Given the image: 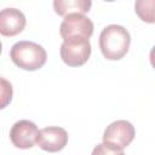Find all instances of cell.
Instances as JSON below:
<instances>
[{
    "instance_id": "1",
    "label": "cell",
    "mask_w": 155,
    "mask_h": 155,
    "mask_svg": "<svg viewBox=\"0 0 155 155\" xmlns=\"http://www.w3.org/2000/svg\"><path fill=\"white\" fill-rule=\"evenodd\" d=\"M99 48L104 58L119 61L128 52L131 36L126 28L119 24L107 25L99 35Z\"/></svg>"
},
{
    "instance_id": "2",
    "label": "cell",
    "mask_w": 155,
    "mask_h": 155,
    "mask_svg": "<svg viewBox=\"0 0 155 155\" xmlns=\"http://www.w3.org/2000/svg\"><path fill=\"white\" fill-rule=\"evenodd\" d=\"M10 58L18 68L34 71L45 65L47 61V53L41 45L33 41L22 40L11 47Z\"/></svg>"
},
{
    "instance_id": "3",
    "label": "cell",
    "mask_w": 155,
    "mask_h": 155,
    "mask_svg": "<svg viewBox=\"0 0 155 155\" xmlns=\"http://www.w3.org/2000/svg\"><path fill=\"white\" fill-rule=\"evenodd\" d=\"M59 34L63 41L76 39L88 40L93 34V23L85 15H69L62 21L59 25Z\"/></svg>"
},
{
    "instance_id": "4",
    "label": "cell",
    "mask_w": 155,
    "mask_h": 155,
    "mask_svg": "<svg viewBox=\"0 0 155 155\" xmlns=\"http://www.w3.org/2000/svg\"><path fill=\"white\" fill-rule=\"evenodd\" d=\"M136 136L134 126L127 120H116L111 122L103 133V143L119 149L124 150L126 147L131 144Z\"/></svg>"
},
{
    "instance_id": "5",
    "label": "cell",
    "mask_w": 155,
    "mask_h": 155,
    "mask_svg": "<svg viewBox=\"0 0 155 155\" xmlns=\"http://www.w3.org/2000/svg\"><path fill=\"white\" fill-rule=\"evenodd\" d=\"M61 58L68 67H81L91 56V44L86 39L67 40L61 45Z\"/></svg>"
},
{
    "instance_id": "6",
    "label": "cell",
    "mask_w": 155,
    "mask_h": 155,
    "mask_svg": "<svg viewBox=\"0 0 155 155\" xmlns=\"http://www.w3.org/2000/svg\"><path fill=\"white\" fill-rule=\"evenodd\" d=\"M39 130L30 120H19L10 130V139L16 148L29 149L36 144Z\"/></svg>"
},
{
    "instance_id": "7",
    "label": "cell",
    "mask_w": 155,
    "mask_h": 155,
    "mask_svg": "<svg viewBox=\"0 0 155 155\" xmlns=\"http://www.w3.org/2000/svg\"><path fill=\"white\" fill-rule=\"evenodd\" d=\"M68 143V132L63 127L48 126L41 128L38 134L36 144L47 153H57L64 149Z\"/></svg>"
},
{
    "instance_id": "8",
    "label": "cell",
    "mask_w": 155,
    "mask_h": 155,
    "mask_svg": "<svg viewBox=\"0 0 155 155\" xmlns=\"http://www.w3.org/2000/svg\"><path fill=\"white\" fill-rule=\"evenodd\" d=\"M27 19L22 11L15 7H6L0 12V34L4 36H15L23 31Z\"/></svg>"
},
{
    "instance_id": "9",
    "label": "cell",
    "mask_w": 155,
    "mask_h": 155,
    "mask_svg": "<svg viewBox=\"0 0 155 155\" xmlns=\"http://www.w3.org/2000/svg\"><path fill=\"white\" fill-rule=\"evenodd\" d=\"M92 2L90 0H54L53 8L58 16L67 17L69 15H85L90 11Z\"/></svg>"
},
{
    "instance_id": "10",
    "label": "cell",
    "mask_w": 155,
    "mask_h": 155,
    "mask_svg": "<svg viewBox=\"0 0 155 155\" xmlns=\"http://www.w3.org/2000/svg\"><path fill=\"white\" fill-rule=\"evenodd\" d=\"M134 11L143 22L155 23V0H137Z\"/></svg>"
},
{
    "instance_id": "11",
    "label": "cell",
    "mask_w": 155,
    "mask_h": 155,
    "mask_svg": "<svg viewBox=\"0 0 155 155\" xmlns=\"http://www.w3.org/2000/svg\"><path fill=\"white\" fill-rule=\"evenodd\" d=\"M91 155H125V153H124V150L115 149L105 143H101L93 148Z\"/></svg>"
},
{
    "instance_id": "12",
    "label": "cell",
    "mask_w": 155,
    "mask_h": 155,
    "mask_svg": "<svg viewBox=\"0 0 155 155\" xmlns=\"http://www.w3.org/2000/svg\"><path fill=\"white\" fill-rule=\"evenodd\" d=\"M1 82H2V104H1V108H5L7 105V103L11 102V98H12V86L5 79H1Z\"/></svg>"
},
{
    "instance_id": "13",
    "label": "cell",
    "mask_w": 155,
    "mask_h": 155,
    "mask_svg": "<svg viewBox=\"0 0 155 155\" xmlns=\"http://www.w3.org/2000/svg\"><path fill=\"white\" fill-rule=\"evenodd\" d=\"M149 59H150V64L151 67L155 69V46L150 50V53H149Z\"/></svg>"
}]
</instances>
